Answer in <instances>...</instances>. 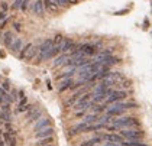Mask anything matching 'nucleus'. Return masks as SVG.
<instances>
[{
  "label": "nucleus",
  "mask_w": 152,
  "mask_h": 146,
  "mask_svg": "<svg viewBox=\"0 0 152 146\" xmlns=\"http://www.w3.org/2000/svg\"><path fill=\"white\" fill-rule=\"evenodd\" d=\"M49 136H54V127L52 126H48L45 129H41V130L35 132L36 139H44V137H49Z\"/></svg>",
  "instance_id": "nucleus-3"
},
{
  "label": "nucleus",
  "mask_w": 152,
  "mask_h": 146,
  "mask_svg": "<svg viewBox=\"0 0 152 146\" xmlns=\"http://www.w3.org/2000/svg\"><path fill=\"white\" fill-rule=\"evenodd\" d=\"M23 45H25V44H23V41H22L20 38H16V39H15V41L12 42V45L9 46V49L12 51V52L15 54V55H18V54L20 52V49L23 48Z\"/></svg>",
  "instance_id": "nucleus-5"
},
{
  "label": "nucleus",
  "mask_w": 152,
  "mask_h": 146,
  "mask_svg": "<svg viewBox=\"0 0 152 146\" xmlns=\"http://www.w3.org/2000/svg\"><path fill=\"white\" fill-rule=\"evenodd\" d=\"M44 7H45V12L51 13V15H57L61 12L55 0H44Z\"/></svg>",
  "instance_id": "nucleus-1"
},
{
  "label": "nucleus",
  "mask_w": 152,
  "mask_h": 146,
  "mask_svg": "<svg viewBox=\"0 0 152 146\" xmlns=\"http://www.w3.org/2000/svg\"><path fill=\"white\" fill-rule=\"evenodd\" d=\"M32 10L35 13L36 16H39V18H42L44 15H45V7H44V0H35V1H32Z\"/></svg>",
  "instance_id": "nucleus-2"
},
{
  "label": "nucleus",
  "mask_w": 152,
  "mask_h": 146,
  "mask_svg": "<svg viewBox=\"0 0 152 146\" xmlns=\"http://www.w3.org/2000/svg\"><path fill=\"white\" fill-rule=\"evenodd\" d=\"M31 6H32V0H23L22 1V6H20V10H23V12L29 10Z\"/></svg>",
  "instance_id": "nucleus-6"
},
{
  "label": "nucleus",
  "mask_w": 152,
  "mask_h": 146,
  "mask_svg": "<svg viewBox=\"0 0 152 146\" xmlns=\"http://www.w3.org/2000/svg\"><path fill=\"white\" fill-rule=\"evenodd\" d=\"M4 18H7V15H6V12H1L0 10V22L4 19Z\"/></svg>",
  "instance_id": "nucleus-11"
},
{
  "label": "nucleus",
  "mask_w": 152,
  "mask_h": 146,
  "mask_svg": "<svg viewBox=\"0 0 152 146\" xmlns=\"http://www.w3.org/2000/svg\"><path fill=\"white\" fill-rule=\"evenodd\" d=\"M13 29H15L16 32H20V31H22V23L20 22H13Z\"/></svg>",
  "instance_id": "nucleus-9"
},
{
  "label": "nucleus",
  "mask_w": 152,
  "mask_h": 146,
  "mask_svg": "<svg viewBox=\"0 0 152 146\" xmlns=\"http://www.w3.org/2000/svg\"><path fill=\"white\" fill-rule=\"evenodd\" d=\"M9 10V4L7 3H1V12H7Z\"/></svg>",
  "instance_id": "nucleus-10"
},
{
  "label": "nucleus",
  "mask_w": 152,
  "mask_h": 146,
  "mask_svg": "<svg viewBox=\"0 0 152 146\" xmlns=\"http://www.w3.org/2000/svg\"><path fill=\"white\" fill-rule=\"evenodd\" d=\"M55 1H57V4H58L59 9H67V7L70 6L68 0H55Z\"/></svg>",
  "instance_id": "nucleus-7"
},
{
  "label": "nucleus",
  "mask_w": 152,
  "mask_h": 146,
  "mask_svg": "<svg viewBox=\"0 0 152 146\" xmlns=\"http://www.w3.org/2000/svg\"><path fill=\"white\" fill-rule=\"evenodd\" d=\"M22 1L23 0H15L12 4V9H15V10H18V9H20V6H22Z\"/></svg>",
  "instance_id": "nucleus-8"
},
{
  "label": "nucleus",
  "mask_w": 152,
  "mask_h": 146,
  "mask_svg": "<svg viewBox=\"0 0 152 146\" xmlns=\"http://www.w3.org/2000/svg\"><path fill=\"white\" fill-rule=\"evenodd\" d=\"M16 39V36H15V32H12V31H6L4 34H3V36H1V42H3V45L4 46H9L12 45V42Z\"/></svg>",
  "instance_id": "nucleus-4"
}]
</instances>
